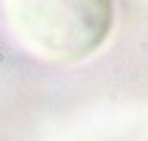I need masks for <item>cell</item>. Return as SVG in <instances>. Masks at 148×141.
<instances>
[{
    "mask_svg": "<svg viewBox=\"0 0 148 141\" xmlns=\"http://www.w3.org/2000/svg\"><path fill=\"white\" fill-rule=\"evenodd\" d=\"M5 12L24 47L52 61L92 54L110 28V0H5Z\"/></svg>",
    "mask_w": 148,
    "mask_h": 141,
    "instance_id": "obj_1",
    "label": "cell"
}]
</instances>
